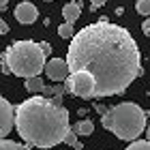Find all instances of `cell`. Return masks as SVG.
Segmentation results:
<instances>
[{
    "label": "cell",
    "instance_id": "obj_1",
    "mask_svg": "<svg viewBox=\"0 0 150 150\" xmlns=\"http://www.w3.org/2000/svg\"><path fill=\"white\" fill-rule=\"evenodd\" d=\"M71 73L86 71L97 81V97L125 92L142 75L139 47L131 32L103 17L88 24L75 37L67 52Z\"/></svg>",
    "mask_w": 150,
    "mask_h": 150
},
{
    "label": "cell",
    "instance_id": "obj_2",
    "mask_svg": "<svg viewBox=\"0 0 150 150\" xmlns=\"http://www.w3.org/2000/svg\"><path fill=\"white\" fill-rule=\"evenodd\" d=\"M15 129L19 137L26 142V146L50 150L62 144L69 135V112L64 105L35 94L15 107Z\"/></svg>",
    "mask_w": 150,
    "mask_h": 150
},
{
    "label": "cell",
    "instance_id": "obj_3",
    "mask_svg": "<svg viewBox=\"0 0 150 150\" xmlns=\"http://www.w3.org/2000/svg\"><path fill=\"white\" fill-rule=\"evenodd\" d=\"M103 127L122 142H137L146 129V114L137 103H118L103 114Z\"/></svg>",
    "mask_w": 150,
    "mask_h": 150
},
{
    "label": "cell",
    "instance_id": "obj_4",
    "mask_svg": "<svg viewBox=\"0 0 150 150\" xmlns=\"http://www.w3.org/2000/svg\"><path fill=\"white\" fill-rule=\"evenodd\" d=\"M2 62L11 69L13 75L30 79V77H39L45 71L47 56L41 50V43H35V41H15L2 54Z\"/></svg>",
    "mask_w": 150,
    "mask_h": 150
},
{
    "label": "cell",
    "instance_id": "obj_5",
    "mask_svg": "<svg viewBox=\"0 0 150 150\" xmlns=\"http://www.w3.org/2000/svg\"><path fill=\"white\" fill-rule=\"evenodd\" d=\"M67 90L71 94L79 99H94L97 97V81L90 73L86 71H77V73H71L69 79H67Z\"/></svg>",
    "mask_w": 150,
    "mask_h": 150
},
{
    "label": "cell",
    "instance_id": "obj_6",
    "mask_svg": "<svg viewBox=\"0 0 150 150\" xmlns=\"http://www.w3.org/2000/svg\"><path fill=\"white\" fill-rule=\"evenodd\" d=\"M15 127V107L0 94V139H4Z\"/></svg>",
    "mask_w": 150,
    "mask_h": 150
},
{
    "label": "cell",
    "instance_id": "obj_7",
    "mask_svg": "<svg viewBox=\"0 0 150 150\" xmlns=\"http://www.w3.org/2000/svg\"><path fill=\"white\" fill-rule=\"evenodd\" d=\"M45 75L52 81H67V79H69V75H71V71H69L67 60L52 58V60H47V64H45Z\"/></svg>",
    "mask_w": 150,
    "mask_h": 150
},
{
    "label": "cell",
    "instance_id": "obj_8",
    "mask_svg": "<svg viewBox=\"0 0 150 150\" xmlns=\"http://www.w3.org/2000/svg\"><path fill=\"white\" fill-rule=\"evenodd\" d=\"M13 15H15V19H17L19 24L30 26V24L37 22L39 11H37V6L32 4V2H19V4L15 6V11H13Z\"/></svg>",
    "mask_w": 150,
    "mask_h": 150
},
{
    "label": "cell",
    "instance_id": "obj_9",
    "mask_svg": "<svg viewBox=\"0 0 150 150\" xmlns=\"http://www.w3.org/2000/svg\"><path fill=\"white\" fill-rule=\"evenodd\" d=\"M81 15V2L77 0V2H67L62 6V17H64V24H71L77 22V17Z\"/></svg>",
    "mask_w": 150,
    "mask_h": 150
},
{
    "label": "cell",
    "instance_id": "obj_10",
    "mask_svg": "<svg viewBox=\"0 0 150 150\" xmlns=\"http://www.w3.org/2000/svg\"><path fill=\"white\" fill-rule=\"evenodd\" d=\"M26 90L28 92H32V97L35 94H43V88H45V84H43V79H41V75L39 77H30V79H26Z\"/></svg>",
    "mask_w": 150,
    "mask_h": 150
},
{
    "label": "cell",
    "instance_id": "obj_11",
    "mask_svg": "<svg viewBox=\"0 0 150 150\" xmlns=\"http://www.w3.org/2000/svg\"><path fill=\"white\" fill-rule=\"evenodd\" d=\"M64 94V86L62 84H52V86H47L43 88V94L41 97H45V99H56V97H62Z\"/></svg>",
    "mask_w": 150,
    "mask_h": 150
},
{
    "label": "cell",
    "instance_id": "obj_12",
    "mask_svg": "<svg viewBox=\"0 0 150 150\" xmlns=\"http://www.w3.org/2000/svg\"><path fill=\"white\" fill-rule=\"evenodd\" d=\"M77 135H92L94 133V125H92V120H79L77 125H73L71 127Z\"/></svg>",
    "mask_w": 150,
    "mask_h": 150
},
{
    "label": "cell",
    "instance_id": "obj_13",
    "mask_svg": "<svg viewBox=\"0 0 150 150\" xmlns=\"http://www.w3.org/2000/svg\"><path fill=\"white\" fill-rule=\"evenodd\" d=\"M58 35H60V39H69V41H73L75 30H73V26H71V24H62V26L58 28Z\"/></svg>",
    "mask_w": 150,
    "mask_h": 150
},
{
    "label": "cell",
    "instance_id": "obj_14",
    "mask_svg": "<svg viewBox=\"0 0 150 150\" xmlns=\"http://www.w3.org/2000/svg\"><path fill=\"white\" fill-rule=\"evenodd\" d=\"M0 150H26L24 146H19L13 139H0Z\"/></svg>",
    "mask_w": 150,
    "mask_h": 150
},
{
    "label": "cell",
    "instance_id": "obj_15",
    "mask_svg": "<svg viewBox=\"0 0 150 150\" xmlns=\"http://www.w3.org/2000/svg\"><path fill=\"white\" fill-rule=\"evenodd\" d=\"M135 9H137L139 15H150V0H137V4H135Z\"/></svg>",
    "mask_w": 150,
    "mask_h": 150
},
{
    "label": "cell",
    "instance_id": "obj_16",
    "mask_svg": "<svg viewBox=\"0 0 150 150\" xmlns=\"http://www.w3.org/2000/svg\"><path fill=\"white\" fill-rule=\"evenodd\" d=\"M64 144H69L73 150L75 148H79L81 150V144H79V142H77V133H75L73 131V129H71V131H69V135H67V139H64Z\"/></svg>",
    "mask_w": 150,
    "mask_h": 150
},
{
    "label": "cell",
    "instance_id": "obj_17",
    "mask_svg": "<svg viewBox=\"0 0 150 150\" xmlns=\"http://www.w3.org/2000/svg\"><path fill=\"white\" fill-rule=\"evenodd\" d=\"M127 150H150V142H142V139H137V142H133V144H129Z\"/></svg>",
    "mask_w": 150,
    "mask_h": 150
},
{
    "label": "cell",
    "instance_id": "obj_18",
    "mask_svg": "<svg viewBox=\"0 0 150 150\" xmlns=\"http://www.w3.org/2000/svg\"><path fill=\"white\" fill-rule=\"evenodd\" d=\"M142 30H144L146 37H150V17H146L144 22H142Z\"/></svg>",
    "mask_w": 150,
    "mask_h": 150
},
{
    "label": "cell",
    "instance_id": "obj_19",
    "mask_svg": "<svg viewBox=\"0 0 150 150\" xmlns=\"http://www.w3.org/2000/svg\"><path fill=\"white\" fill-rule=\"evenodd\" d=\"M6 32H9V24H6L4 19L0 17V37H2V35H6Z\"/></svg>",
    "mask_w": 150,
    "mask_h": 150
},
{
    "label": "cell",
    "instance_id": "obj_20",
    "mask_svg": "<svg viewBox=\"0 0 150 150\" xmlns=\"http://www.w3.org/2000/svg\"><path fill=\"white\" fill-rule=\"evenodd\" d=\"M41 50H43L45 56H50V54H52V45L47 43V41H43V43H41Z\"/></svg>",
    "mask_w": 150,
    "mask_h": 150
},
{
    "label": "cell",
    "instance_id": "obj_21",
    "mask_svg": "<svg viewBox=\"0 0 150 150\" xmlns=\"http://www.w3.org/2000/svg\"><path fill=\"white\" fill-rule=\"evenodd\" d=\"M90 2H92V11H94V9H99V6H103L105 0H90Z\"/></svg>",
    "mask_w": 150,
    "mask_h": 150
},
{
    "label": "cell",
    "instance_id": "obj_22",
    "mask_svg": "<svg viewBox=\"0 0 150 150\" xmlns=\"http://www.w3.org/2000/svg\"><path fill=\"white\" fill-rule=\"evenodd\" d=\"M146 142H150V125H148V131H146Z\"/></svg>",
    "mask_w": 150,
    "mask_h": 150
},
{
    "label": "cell",
    "instance_id": "obj_23",
    "mask_svg": "<svg viewBox=\"0 0 150 150\" xmlns=\"http://www.w3.org/2000/svg\"><path fill=\"white\" fill-rule=\"evenodd\" d=\"M9 4V0H0V6H6Z\"/></svg>",
    "mask_w": 150,
    "mask_h": 150
},
{
    "label": "cell",
    "instance_id": "obj_24",
    "mask_svg": "<svg viewBox=\"0 0 150 150\" xmlns=\"http://www.w3.org/2000/svg\"><path fill=\"white\" fill-rule=\"evenodd\" d=\"M0 62H2V54H0Z\"/></svg>",
    "mask_w": 150,
    "mask_h": 150
},
{
    "label": "cell",
    "instance_id": "obj_25",
    "mask_svg": "<svg viewBox=\"0 0 150 150\" xmlns=\"http://www.w3.org/2000/svg\"><path fill=\"white\" fill-rule=\"evenodd\" d=\"M45 2H52V0H45Z\"/></svg>",
    "mask_w": 150,
    "mask_h": 150
},
{
    "label": "cell",
    "instance_id": "obj_26",
    "mask_svg": "<svg viewBox=\"0 0 150 150\" xmlns=\"http://www.w3.org/2000/svg\"><path fill=\"white\" fill-rule=\"evenodd\" d=\"M75 150H79V148H75Z\"/></svg>",
    "mask_w": 150,
    "mask_h": 150
}]
</instances>
